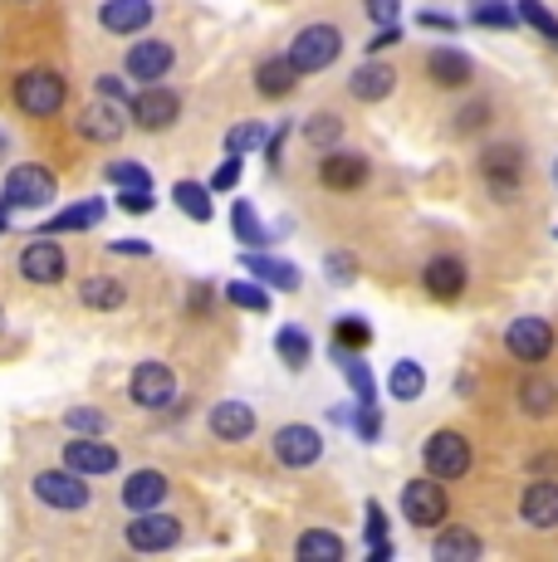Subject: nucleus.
Returning <instances> with one entry per match:
<instances>
[{
	"mask_svg": "<svg viewBox=\"0 0 558 562\" xmlns=\"http://www.w3.org/2000/svg\"><path fill=\"white\" fill-rule=\"evenodd\" d=\"M64 99H69V83L55 69H25L15 79V108L25 117H55Z\"/></svg>",
	"mask_w": 558,
	"mask_h": 562,
	"instance_id": "nucleus-1",
	"label": "nucleus"
},
{
	"mask_svg": "<svg viewBox=\"0 0 558 562\" xmlns=\"http://www.w3.org/2000/svg\"><path fill=\"white\" fill-rule=\"evenodd\" d=\"M338 54H343L338 25H309V30H299L294 45H289V64H294L299 74H319V69H328Z\"/></svg>",
	"mask_w": 558,
	"mask_h": 562,
	"instance_id": "nucleus-2",
	"label": "nucleus"
},
{
	"mask_svg": "<svg viewBox=\"0 0 558 562\" xmlns=\"http://www.w3.org/2000/svg\"><path fill=\"white\" fill-rule=\"evenodd\" d=\"M422 460H426L432 480H460V474L470 470V440L460 436V430H436L422 446Z\"/></svg>",
	"mask_w": 558,
	"mask_h": 562,
	"instance_id": "nucleus-3",
	"label": "nucleus"
},
{
	"mask_svg": "<svg viewBox=\"0 0 558 562\" xmlns=\"http://www.w3.org/2000/svg\"><path fill=\"white\" fill-rule=\"evenodd\" d=\"M35 499L49 504V509H89V484H83V474H74L69 464L64 470H40L35 474Z\"/></svg>",
	"mask_w": 558,
	"mask_h": 562,
	"instance_id": "nucleus-4",
	"label": "nucleus"
},
{
	"mask_svg": "<svg viewBox=\"0 0 558 562\" xmlns=\"http://www.w3.org/2000/svg\"><path fill=\"white\" fill-rule=\"evenodd\" d=\"M127 548L133 553H167V548L181 543V524L171 514H157V509H143L133 514V524H127Z\"/></svg>",
	"mask_w": 558,
	"mask_h": 562,
	"instance_id": "nucleus-5",
	"label": "nucleus"
},
{
	"mask_svg": "<svg viewBox=\"0 0 558 562\" xmlns=\"http://www.w3.org/2000/svg\"><path fill=\"white\" fill-rule=\"evenodd\" d=\"M127 396H133L143 411H167L177 402V376H171L167 362H137L133 382H127Z\"/></svg>",
	"mask_w": 558,
	"mask_h": 562,
	"instance_id": "nucleus-6",
	"label": "nucleus"
},
{
	"mask_svg": "<svg viewBox=\"0 0 558 562\" xmlns=\"http://www.w3.org/2000/svg\"><path fill=\"white\" fill-rule=\"evenodd\" d=\"M402 514H406V524H416V528H436L446 518V484L432 480V474H422V480H406Z\"/></svg>",
	"mask_w": 558,
	"mask_h": 562,
	"instance_id": "nucleus-7",
	"label": "nucleus"
},
{
	"mask_svg": "<svg viewBox=\"0 0 558 562\" xmlns=\"http://www.w3.org/2000/svg\"><path fill=\"white\" fill-rule=\"evenodd\" d=\"M504 348H510L514 362L539 367L554 352V328L544 318H514L510 328H504Z\"/></svg>",
	"mask_w": 558,
	"mask_h": 562,
	"instance_id": "nucleus-8",
	"label": "nucleus"
},
{
	"mask_svg": "<svg viewBox=\"0 0 558 562\" xmlns=\"http://www.w3.org/2000/svg\"><path fill=\"white\" fill-rule=\"evenodd\" d=\"M181 117V93L163 89V83H147V93H137L127 108V123H137L143 133H163Z\"/></svg>",
	"mask_w": 558,
	"mask_h": 562,
	"instance_id": "nucleus-9",
	"label": "nucleus"
},
{
	"mask_svg": "<svg viewBox=\"0 0 558 562\" xmlns=\"http://www.w3.org/2000/svg\"><path fill=\"white\" fill-rule=\"evenodd\" d=\"M480 171H486V187L495 191V196H514L524 181V153L514 143H490L486 153H480Z\"/></svg>",
	"mask_w": 558,
	"mask_h": 562,
	"instance_id": "nucleus-10",
	"label": "nucleus"
},
{
	"mask_svg": "<svg viewBox=\"0 0 558 562\" xmlns=\"http://www.w3.org/2000/svg\"><path fill=\"white\" fill-rule=\"evenodd\" d=\"M10 205H49L55 201V171L40 167V161H20L5 177V191H0Z\"/></svg>",
	"mask_w": 558,
	"mask_h": 562,
	"instance_id": "nucleus-11",
	"label": "nucleus"
},
{
	"mask_svg": "<svg viewBox=\"0 0 558 562\" xmlns=\"http://www.w3.org/2000/svg\"><path fill=\"white\" fill-rule=\"evenodd\" d=\"M171 64H177L171 45H163V40H137V45L127 49L123 69H127V79H137V83H163L171 74Z\"/></svg>",
	"mask_w": 558,
	"mask_h": 562,
	"instance_id": "nucleus-12",
	"label": "nucleus"
},
{
	"mask_svg": "<svg viewBox=\"0 0 558 562\" xmlns=\"http://www.w3.org/2000/svg\"><path fill=\"white\" fill-rule=\"evenodd\" d=\"M319 456H324V440H319L314 426H279L275 436V460L289 464V470H309Z\"/></svg>",
	"mask_w": 558,
	"mask_h": 562,
	"instance_id": "nucleus-13",
	"label": "nucleus"
},
{
	"mask_svg": "<svg viewBox=\"0 0 558 562\" xmlns=\"http://www.w3.org/2000/svg\"><path fill=\"white\" fill-rule=\"evenodd\" d=\"M520 518L529 528H539V533H554L558 528V480H534L524 484L520 494Z\"/></svg>",
	"mask_w": 558,
	"mask_h": 562,
	"instance_id": "nucleus-14",
	"label": "nucleus"
},
{
	"mask_svg": "<svg viewBox=\"0 0 558 562\" xmlns=\"http://www.w3.org/2000/svg\"><path fill=\"white\" fill-rule=\"evenodd\" d=\"M64 464H69L74 474H113L118 470V450L113 446H103L99 436H74L69 446H64Z\"/></svg>",
	"mask_w": 558,
	"mask_h": 562,
	"instance_id": "nucleus-15",
	"label": "nucleus"
},
{
	"mask_svg": "<svg viewBox=\"0 0 558 562\" xmlns=\"http://www.w3.org/2000/svg\"><path fill=\"white\" fill-rule=\"evenodd\" d=\"M64 269H69V259L55 240H30L25 250H20V274L30 279V284H59Z\"/></svg>",
	"mask_w": 558,
	"mask_h": 562,
	"instance_id": "nucleus-16",
	"label": "nucleus"
},
{
	"mask_svg": "<svg viewBox=\"0 0 558 562\" xmlns=\"http://www.w3.org/2000/svg\"><path fill=\"white\" fill-rule=\"evenodd\" d=\"M79 133L89 137V143H118V137L127 133V113H123V103H113V99H93V103L79 113Z\"/></svg>",
	"mask_w": 558,
	"mask_h": 562,
	"instance_id": "nucleus-17",
	"label": "nucleus"
},
{
	"mask_svg": "<svg viewBox=\"0 0 558 562\" xmlns=\"http://www.w3.org/2000/svg\"><path fill=\"white\" fill-rule=\"evenodd\" d=\"M368 157L358 153H328L324 161H319V181H324L328 191H358L362 181H368Z\"/></svg>",
	"mask_w": 558,
	"mask_h": 562,
	"instance_id": "nucleus-18",
	"label": "nucleus"
},
{
	"mask_svg": "<svg viewBox=\"0 0 558 562\" xmlns=\"http://www.w3.org/2000/svg\"><path fill=\"white\" fill-rule=\"evenodd\" d=\"M422 289L432 299H442V304H456V299L466 294V265H460V259H450V255L432 259V265L422 269Z\"/></svg>",
	"mask_w": 558,
	"mask_h": 562,
	"instance_id": "nucleus-19",
	"label": "nucleus"
},
{
	"mask_svg": "<svg viewBox=\"0 0 558 562\" xmlns=\"http://www.w3.org/2000/svg\"><path fill=\"white\" fill-rule=\"evenodd\" d=\"M167 494H171V484H167L163 470H137V474H127V484H123V509L127 514L157 509Z\"/></svg>",
	"mask_w": 558,
	"mask_h": 562,
	"instance_id": "nucleus-20",
	"label": "nucleus"
},
{
	"mask_svg": "<svg viewBox=\"0 0 558 562\" xmlns=\"http://www.w3.org/2000/svg\"><path fill=\"white\" fill-rule=\"evenodd\" d=\"M99 25L109 35H137V30L153 25V0H109L99 10Z\"/></svg>",
	"mask_w": 558,
	"mask_h": 562,
	"instance_id": "nucleus-21",
	"label": "nucleus"
},
{
	"mask_svg": "<svg viewBox=\"0 0 558 562\" xmlns=\"http://www.w3.org/2000/svg\"><path fill=\"white\" fill-rule=\"evenodd\" d=\"M392 89H397V69L382 59H368L362 69H353V79H348V93L358 103H378V99H388Z\"/></svg>",
	"mask_w": 558,
	"mask_h": 562,
	"instance_id": "nucleus-22",
	"label": "nucleus"
},
{
	"mask_svg": "<svg viewBox=\"0 0 558 562\" xmlns=\"http://www.w3.org/2000/svg\"><path fill=\"white\" fill-rule=\"evenodd\" d=\"M299 79H304V74L289 64V54H270V59L255 64V89H260L265 99H289Z\"/></svg>",
	"mask_w": 558,
	"mask_h": 562,
	"instance_id": "nucleus-23",
	"label": "nucleus"
},
{
	"mask_svg": "<svg viewBox=\"0 0 558 562\" xmlns=\"http://www.w3.org/2000/svg\"><path fill=\"white\" fill-rule=\"evenodd\" d=\"M426 74H432L442 89H466L476 79V64H470L466 49H432L426 54Z\"/></svg>",
	"mask_w": 558,
	"mask_h": 562,
	"instance_id": "nucleus-24",
	"label": "nucleus"
},
{
	"mask_svg": "<svg viewBox=\"0 0 558 562\" xmlns=\"http://www.w3.org/2000/svg\"><path fill=\"white\" fill-rule=\"evenodd\" d=\"M241 265H245V274H255L260 284H270V289H289V294H294V289L304 284L294 265H284V259H270V255H260V250H245Z\"/></svg>",
	"mask_w": 558,
	"mask_h": 562,
	"instance_id": "nucleus-25",
	"label": "nucleus"
},
{
	"mask_svg": "<svg viewBox=\"0 0 558 562\" xmlns=\"http://www.w3.org/2000/svg\"><path fill=\"white\" fill-rule=\"evenodd\" d=\"M211 430H216L221 440H245V436H255V406H245V402H221V406H211Z\"/></svg>",
	"mask_w": 558,
	"mask_h": 562,
	"instance_id": "nucleus-26",
	"label": "nucleus"
},
{
	"mask_svg": "<svg viewBox=\"0 0 558 562\" xmlns=\"http://www.w3.org/2000/svg\"><path fill=\"white\" fill-rule=\"evenodd\" d=\"M334 358L343 367V376H348L353 396H358V406H378V382H372V367L362 362V352H343L334 348Z\"/></svg>",
	"mask_w": 558,
	"mask_h": 562,
	"instance_id": "nucleus-27",
	"label": "nucleus"
},
{
	"mask_svg": "<svg viewBox=\"0 0 558 562\" xmlns=\"http://www.w3.org/2000/svg\"><path fill=\"white\" fill-rule=\"evenodd\" d=\"M79 304L99 308V313H113V308L127 304V289L118 284V279H109V274H93V279H83L79 284Z\"/></svg>",
	"mask_w": 558,
	"mask_h": 562,
	"instance_id": "nucleus-28",
	"label": "nucleus"
},
{
	"mask_svg": "<svg viewBox=\"0 0 558 562\" xmlns=\"http://www.w3.org/2000/svg\"><path fill=\"white\" fill-rule=\"evenodd\" d=\"M480 553H486V543H480L476 533H466V528H450V533H442L432 543V558L436 562H476Z\"/></svg>",
	"mask_w": 558,
	"mask_h": 562,
	"instance_id": "nucleus-29",
	"label": "nucleus"
},
{
	"mask_svg": "<svg viewBox=\"0 0 558 562\" xmlns=\"http://www.w3.org/2000/svg\"><path fill=\"white\" fill-rule=\"evenodd\" d=\"M520 411L524 416H554L558 411V386L554 382H544V376H524L520 382Z\"/></svg>",
	"mask_w": 558,
	"mask_h": 562,
	"instance_id": "nucleus-30",
	"label": "nucleus"
},
{
	"mask_svg": "<svg viewBox=\"0 0 558 562\" xmlns=\"http://www.w3.org/2000/svg\"><path fill=\"white\" fill-rule=\"evenodd\" d=\"M103 211H109V205H103V201H79V205H69V211H59L55 221H45V235L89 231V225H99V221H103Z\"/></svg>",
	"mask_w": 558,
	"mask_h": 562,
	"instance_id": "nucleus-31",
	"label": "nucleus"
},
{
	"mask_svg": "<svg viewBox=\"0 0 558 562\" xmlns=\"http://www.w3.org/2000/svg\"><path fill=\"white\" fill-rule=\"evenodd\" d=\"M299 558L304 562H338L343 558V538L328 533V528H309V533L299 538Z\"/></svg>",
	"mask_w": 558,
	"mask_h": 562,
	"instance_id": "nucleus-32",
	"label": "nucleus"
},
{
	"mask_svg": "<svg viewBox=\"0 0 558 562\" xmlns=\"http://www.w3.org/2000/svg\"><path fill=\"white\" fill-rule=\"evenodd\" d=\"M334 348H343V352L372 348V323L358 318V313H343V318L334 323Z\"/></svg>",
	"mask_w": 558,
	"mask_h": 562,
	"instance_id": "nucleus-33",
	"label": "nucleus"
},
{
	"mask_svg": "<svg viewBox=\"0 0 558 562\" xmlns=\"http://www.w3.org/2000/svg\"><path fill=\"white\" fill-rule=\"evenodd\" d=\"M231 225H235V240L250 245V250H265V240H270V231L260 225V215H255V205H250V201H235Z\"/></svg>",
	"mask_w": 558,
	"mask_h": 562,
	"instance_id": "nucleus-34",
	"label": "nucleus"
},
{
	"mask_svg": "<svg viewBox=\"0 0 558 562\" xmlns=\"http://www.w3.org/2000/svg\"><path fill=\"white\" fill-rule=\"evenodd\" d=\"M422 392H426V372H422V362L402 358V362L392 367V396H397V402H416Z\"/></svg>",
	"mask_w": 558,
	"mask_h": 562,
	"instance_id": "nucleus-35",
	"label": "nucleus"
},
{
	"mask_svg": "<svg viewBox=\"0 0 558 562\" xmlns=\"http://www.w3.org/2000/svg\"><path fill=\"white\" fill-rule=\"evenodd\" d=\"M275 352H279V362H284V367H309V352H314V342H309L304 328H279Z\"/></svg>",
	"mask_w": 558,
	"mask_h": 562,
	"instance_id": "nucleus-36",
	"label": "nucleus"
},
{
	"mask_svg": "<svg viewBox=\"0 0 558 562\" xmlns=\"http://www.w3.org/2000/svg\"><path fill=\"white\" fill-rule=\"evenodd\" d=\"M225 299H231L235 308H245V313H270V294H265V284L260 279H235V284H225Z\"/></svg>",
	"mask_w": 558,
	"mask_h": 562,
	"instance_id": "nucleus-37",
	"label": "nucleus"
},
{
	"mask_svg": "<svg viewBox=\"0 0 558 562\" xmlns=\"http://www.w3.org/2000/svg\"><path fill=\"white\" fill-rule=\"evenodd\" d=\"M171 201H177L191 221H211V191L197 187V181H177V187H171Z\"/></svg>",
	"mask_w": 558,
	"mask_h": 562,
	"instance_id": "nucleus-38",
	"label": "nucleus"
},
{
	"mask_svg": "<svg viewBox=\"0 0 558 562\" xmlns=\"http://www.w3.org/2000/svg\"><path fill=\"white\" fill-rule=\"evenodd\" d=\"M514 15H520L524 25L539 30V35L549 40V45H558V20H554V10L544 5V0H520V5H514Z\"/></svg>",
	"mask_w": 558,
	"mask_h": 562,
	"instance_id": "nucleus-39",
	"label": "nucleus"
},
{
	"mask_svg": "<svg viewBox=\"0 0 558 562\" xmlns=\"http://www.w3.org/2000/svg\"><path fill=\"white\" fill-rule=\"evenodd\" d=\"M103 177H109L118 191H133V187H137V191H153V171H147L143 161H113Z\"/></svg>",
	"mask_w": 558,
	"mask_h": 562,
	"instance_id": "nucleus-40",
	"label": "nucleus"
},
{
	"mask_svg": "<svg viewBox=\"0 0 558 562\" xmlns=\"http://www.w3.org/2000/svg\"><path fill=\"white\" fill-rule=\"evenodd\" d=\"M304 137H309L314 147H334L338 137H343V117H338V113H314V117L304 123Z\"/></svg>",
	"mask_w": 558,
	"mask_h": 562,
	"instance_id": "nucleus-41",
	"label": "nucleus"
},
{
	"mask_svg": "<svg viewBox=\"0 0 558 562\" xmlns=\"http://www.w3.org/2000/svg\"><path fill=\"white\" fill-rule=\"evenodd\" d=\"M64 426H69L74 436H103V430H109V416H103V411H93V406H79V411H69V416H64Z\"/></svg>",
	"mask_w": 558,
	"mask_h": 562,
	"instance_id": "nucleus-42",
	"label": "nucleus"
},
{
	"mask_svg": "<svg viewBox=\"0 0 558 562\" xmlns=\"http://www.w3.org/2000/svg\"><path fill=\"white\" fill-rule=\"evenodd\" d=\"M260 143H265V127H260V123H241V127H231V137H225V147H231L235 157H241V153H255Z\"/></svg>",
	"mask_w": 558,
	"mask_h": 562,
	"instance_id": "nucleus-43",
	"label": "nucleus"
},
{
	"mask_svg": "<svg viewBox=\"0 0 558 562\" xmlns=\"http://www.w3.org/2000/svg\"><path fill=\"white\" fill-rule=\"evenodd\" d=\"M476 25H495V30H514V10L500 5V0H480L476 5Z\"/></svg>",
	"mask_w": 558,
	"mask_h": 562,
	"instance_id": "nucleus-44",
	"label": "nucleus"
},
{
	"mask_svg": "<svg viewBox=\"0 0 558 562\" xmlns=\"http://www.w3.org/2000/svg\"><path fill=\"white\" fill-rule=\"evenodd\" d=\"M490 103H470V108H460L456 113V133H480V127H490Z\"/></svg>",
	"mask_w": 558,
	"mask_h": 562,
	"instance_id": "nucleus-45",
	"label": "nucleus"
},
{
	"mask_svg": "<svg viewBox=\"0 0 558 562\" xmlns=\"http://www.w3.org/2000/svg\"><path fill=\"white\" fill-rule=\"evenodd\" d=\"M118 205H123V211L127 215H147V211H153V191H118Z\"/></svg>",
	"mask_w": 558,
	"mask_h": 562,
	"instance_id": "nucleus-46",
	"label": "nucleus"
},
{
	"mask_svg": "<svg viewBox=\"0 0 558 562\" xmlns=\"http://www.w3.org/2000/svg\"><path fill=\"white\" fill-rule=\"evenodd\" d=\"M358 436L362 440H378L382 436V411L378 406H358Z\"/></svg>",
	"mask_w": 558,
	"mask_h": 562,
	"instance_id": "nucleus-47",
	"label": "nucleus"
},
{
	"mask_svg": "<svg viewBox=\"0 0 558 562\" xmlns=\"http://www.w3.org/2000/svg\"><path fill=\"white\" fill-rule=\"evenodd\" d=\"M235 181H241V157L231 153V157H225L221 167H216V177H211V187H216V191H231Z\"/></svg>",
	"mask_w": 558,
	"mask_h": 562,
	"instance_id": "nucleus-48",
	"label": "nucleus"
},
{
	"mask_svg": "<svg viewBox=\"0 0 558 562\" xmlns=\"http://www.w3.org/2000/svg\"><path fill=\"white\" fill-rule=\"evenodd\" d=\"M362 10H368L378 25H392V20L402 15V5H397V0H362Z\"/></svg>",
	"mask_w": 558,
	"mask_h": 562,
	"instance_id": "nucleus-49",
	"label": "nucleus"
},
{
	"mask_svg": "<svg viewBox=\"0 0 558 562\" xmlns=\"http://www.w3.org/2000/svg\"><path fill=\"white\" fill-rule=\"evenodd\" d=\"M388 538V514H382V504H368V543H382Z\"/></svg>",
	"mask_w": 558,
	"mask_h": 562,
	"instance_id": "nucleus-50",
	"label": "nucleus"
},
{
	"mask_svg": "<svg viewBox=\"0 0 558 562\" xmlns=\"http://www.w3.org/2000/svg\"><path fill=\"white\" fill-rule=\"evenodd\" d=\"M93 93H99V99H113V103H123V79H113V74H103V79L93 83Z\"/></svg>",
	"mask_w": 558,
	"mask_h": 562,
	"instance_id": "nucleus-51",
	"label": "nucleus"
},
{
	"mask_svg": "<svg viewBox=\"0 0 558 562\" xmlns=\"http://www.w3.org/2000/svg\"><path fill=\"white\" fill-rule=\"evenodd\" d=\"M109 250H113V255H133V259H137V255H153V245H147V240H113Z\"/></svg>",
	"mask_w": 558,
	"mask_h": 562,
	"instance_id": "nucleus-52",
	"label": "nucleus"
},
{
	"mask_svg": "<svg viewBox=\"0 0 558 562\" xmlns=\"http://www.w3.org/2000/svg\"><path fill=\"white\" fill-rule=\"evenodd\" d=\"M397 40H402V35H397V25H388V30H382V35H378V40H372V45H368V54L388 49V45H397Z\"/></svg>",
	"mask_w": 558,
	"mask_h": 562,
	"instance_id": "nucleus-53",
	"label": "nucleus"
},
{
	"mask_svg": "<svg viewBox=\"0 0 558 562\" xmlns=\"http://www.w3.org/2000/svg\"><path fill=\"white\" fill-rule=\"evenodd\" d=\"M422 25H432V30H456L446 15H436V10H426V15H422Z\"/></svg>",
	"mask_w": 558,
	"mask_h": 562,
	"instance_id": "nucleus-54",
	"label": "nucleus"
},
{
	"mask_svg": "<svg viewBox=\"0 0 558 562\" xmlns=\"http://www.w3.org/2000/svg\"><path fill=\"white\" fill-rule=\"evenodd\" d=\"M328 274H338V279H348V274H353V265H348V259H328Z\"/></svg>",
	"mask_w": 558,
	"mask_h": 562,
	"instance_id": "nucleus-55",
	"label": "nucleus"
},
{
	"mask_svg": "<svg viewBox=\"0 0 558 562\" xmlns=\"http://www.w3.org/2000/svg\"><path fill=\"white\" fill-rule=\"evenodd\" d=\"M5 211H10V201H5V196H0V231H5Z\"/></svg>",
	"mask_w": 558,
	"mask_h": 562,
	"instance_id": "nucleus-56",
	"label": "nucleus"
},
{
	"mask_svg": "<svg viewBox=\"0 0 558 562\" xmlns=\"http://www.w3.org/2000/svg\"><path fill=\"white\" fill-rule=\"evenodd\" d=\"M554 187H558V161H554Z\"/></svg>",
	"mask_w": 558,
	"mask_h": 562,
	"instance_id": "nucleus-57",
	"label": "nucleus"
}]
</instances>
